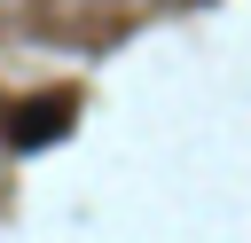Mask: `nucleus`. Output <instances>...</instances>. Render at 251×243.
<instances>
[{"label":"nucleus","instance_id":"1","mask_svg":"<svg viewBox=\"0 0 251 243\" xmlns=\"http://www.w3.org/2000/svg\"><path fill=\"white\" fill-rule=\"evenodd\" d=\"M63 125H71V94H31V102L8 118V141H16V149H47Z\"/></svg>","mask_w":251,"mask_h":243}]
</instances>
